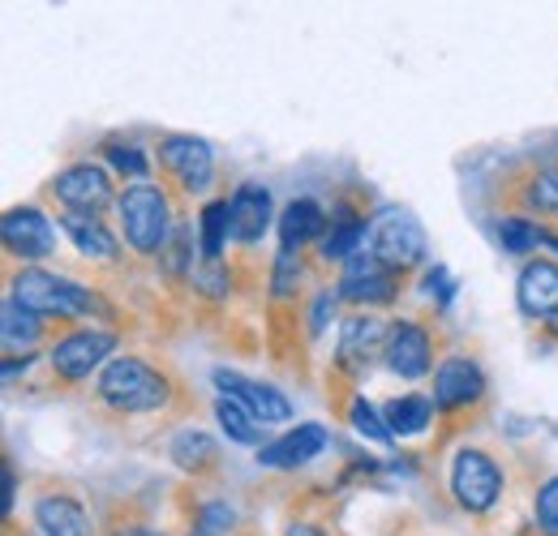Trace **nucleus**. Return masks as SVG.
<instances>
[{"instance_id":"nucleus-1","label":"nucleus","mask_w":558,"mask_h":536,"mask_svg":"<svg viewBox=\"0 0 558 536\" xmlns=\"http://www.w3.org/2000/svg\"><path fill=\"white\" fill-rule=\"evenodd\" d=\"M95 400L112 416H177L198 407L172 361L138 356V352H121L99 369Z\"/></svg>"},{"instance_id":"nucleus-2","label":"nucleus","mask_w":558,"mask_h":536,"mask_svg":"<svg viewBox=\"0 0 558 536\" xmlns=\"http://www.w3.org/2000/svg\"><path fill=\"white\" fill-rule=\"evenodd\" d=\"M9 296L48 322L77 327L82 318H90V322H108L112 331H121V309L99 288H86L77 279L52 275L44 267H9Z\"/></svg>"},{"instance_id":"nucleus-3","label":"nucleus","mask_w":558,"mask_h":536,"mask_svg":"<svg viewBox=\"0 0 558 536\" xmlns=\"http://www.w3.org/2000/svg\"><path fill=\"white\" fill-rule=\"evenodd\" d=\"M434 407H438V434L434 451H442L456 434L473 429L489 412V378L473 356H442L434 369ZM429 451V455H434Z\"/></svg>"},{"instance_id":"nucleus-4","label":"nucleus","mask_w":558,"mask_h":536,"mask_svg":"<svg viewBox=\"0 0 558 536\" xmlns=\"http://www.w3.org/2000/svg\"><path fill=\"white\" fill-rule=\"evenodd\" d=\"M172 206H181V202L168 194V185H155V181H138V185L121 190L117 223H121V241L134 258L159 263V254L168 249L177 219H181V215H172Z\"/></svg>"},{"instance_id":"nucleus-5","label":"nucleus","mask_w":558,"mask_h":536,"mask_svg":"<svg viewBox=\"0 0 558 536\" xmlns=\"http://www.w3.org/2000/svg\"><path fill=\"white\" fill-rule=\"evenodd\" d=\"M447 489H451V502L473 515V520H486L502 507L507 498V468L498 464V455L486 447H460L447 464Z\"/></svg>"},{"instance_id":"nucleus-6","label":"nucleus","mask_w":558,"mask_h":536,"mask_svg":"<svg viewBox=\"0 0 558 536\" xmlns=\"http://www.w3.org/2000/svg\"><path fill=\"white\" fill-rule=\"evenodd\" d=\"M494 198L502 202V215L529 219L537 228L558 232V172L542 163H515L498 176Z\"/></svg>"},{"instance_id":"nucleus-7","label":"nucleus","mask_w":558,"mask_h":536,"mask_svg":"<svg viewBox=\"0 0 558 536\" xmlns=\"http://www.w3.org/2000/svg\"><path fill=\"white\" fill-rule=\"evenodd\" d=\"M409 279L413 275H404V270L387 267L374 249H369V241L352 254L349 263L340 267V283H336V296H340V305H352V309H383V305H396L400 296H404V288H409Z\"/></svg>"},{"instance_id":"nucleus-8","label":"nucleus","mask_w":558,"mask_h":536,"mask_svg":"<svg viewBox=\"0 0 558 536\" xmlns=\"http://www.w3.org/2000/svg\"><path fill=\"white\" fill-rule=\"evenodd\" d=\"M121 343V331L112 327H73V331H61V336L48 343V369L61 387H77L86 382L95 369H104L112 361Z\"/></svg>"},{"instance_id":"nucleus-9","label":"nucleus","mask_w":558,"mask_h":536,"mask_svg":"<svg viewBox=\"0 0 558 536\" xmlns=\"http://www.w3.org/2000/svg\"><path fill=\"white\" fill-rule=\"evenodd\" d=\"M155 163L168 181V194L177 202L207 194L215 181V150L194 134H168L155 146Z\"/></svg>"},{"instance_id":"nucleus-10","label":"nucleus","mask_w":558,"mask_h":536,"mask_svg":"<svg viewBox=\"0 0 558 536\" xmlns=\"http://www.w3.org/2000/svg\"><path fill=\"white\" fill-rule=\"evenodd\" d=\"M44 198L61 202L65 215H95V219H104V215L121 202V194H117L112 172H108L104 163L82 159V163L61 168V172L44 185Z\"/></svg>"},{"instance_id":"nucleus-11","label":"nucleus","mask_w":558,"mask_h":536,"mask_svg":"<svg viewBox=\"0 0 558 536\" xmlns=\"http://www.w3.org/2000/svg\"><path fill=\"white\" fill-rule=\"evenodd\" d=\"M369 249L387 267L413 275L425 263V254H429V236H425V228H421V219L413 210L383 206V210H374V223H369Z\"/></svg>"},{"instance_id":"nucleus-12","label":"nucleus","mask_w":558,"mask_h":536,"mask_svg":"<svg viewBox=\"0 0 558 536\" xmlns=\"http://www.w3.org/2000/svg\"><path fill=\"white\" fill-rule=\"evenodd\" d=\"M442 336L434 322H421V318H391V336H387V352H383V365L404 378V382H421L429 378L442 361Z\"/></svg>"},{"instance_id":"nucleus-13","label":"nucleus","mask_w":558,"mask_h":536,"mask_svg":"<svg viewBox=\"0 0 558 536\" xmlns=\"http://www.w3.org/2000/svg\"><path fill=\"white\" fill-rule=\"evenodd\" d=\"M387 336H391V322L369 314V309H356L340 322V339H336V356H331V369L344 374L352 387L383 361L387 352Z\"/></svg>"},{"instance_id":"nucleus-14","label":"nucleus","mask_w":558,"mask_h":536,"mask_svg":"<svg viewBox=\"0 0 558 536\" xmlns=\"http://www.w3.org/2000/svg\"><path fill=\"white\" fill-rule=\"evenodd\" d=\"M0 241L9 263L22 258V267H35L57 254V223L39 206H9L0 219Z\"/></svg>"},{"instance_id":"nucleus-15","label":"nucleus","mask_w":558,"mask_h":536,"mask_svg":"<svg viewBox=\"0 0 558 536\" xmlns=\"http://www.w3.org/2000/svg\"><path fill=\"white\" fill-rule=\"evenodd\" d=\"M369 223H374V215L365 210V202L344 194V198L331 206V215H327V232H323L314 258L323 267H344L352 254L369 241Z\"/></svg>"},{"instance_id":"nucleus-16","label":"nucleus","mask_w":558,"mask_h":536,"mask_svg":"<svg viewBox=\"0 0 558 536\" xmlns=\"http://www.w3.org/2000/svg\"><path fill=\"white\" fill-rule=\"evenodd\" d=\"M31 520H35V533L39 536H95L99 524L90 520L86 502L65 489V485H48L35 494V507H31Z\"/></svg>"},{"instance_id":"nucleus-17","label":"nucleus","mask_w":558,"mask_h":536,"mask_svg":"<svg viewBox=\"0 0 558 536\" xmlns=\"http://www.w3.org/2000/svg\"><path fill=\"white\" fill-rule=\"evenodd\" d=\"M210 382H215L223 395L245 403V407L254 412V421L267 425V429L292 421V400H288L279 387H271V382H254V378H245V374H236V369H223V365L210 374Z\"/></svg>"},{"instance_id":"nucleus-18","label":"nucleus","mask_w":558,"mask_h":536,"mask_svg":"<svg viewBox=\"0 0 558 536\" xmlns=\"http://www.w3.org/2000/svg\"><path fill=\"white\" fill-rule=\"evenodd\" d=\"M327 447H331V429H327V425L305 421V425H296V429L279 434L276 442H267V447H263L254 460H258L263 468L296 472V468H305V464H314V460H318Z\"/></svg>"},{"instance_id":"nucleus-19","label":"nucleus","mask_w":558,"mask_h":536,"mask_svg":"<svg viewBox=\"0 0 558 536\" xmlns=\"http://www.w3.org/2000/svg\"><path fill=\"white\" fill-rule=\"evenodd\" d=\"M228 202H232V241H236L241 249L263 245V236L271 232V219H276L271 190H267L263 181H241Z\"/></svg>"},{"instance_id":"nucleus-20","label":"nucleus","mask_w":558,"mask_h":536,"mask_svg":"<svg viewBox=\"0 0 558 536\" xmlns=\"http://www.w3.org/2000/svg\"><path fill=\"white\" fill-rule=\"evenodd\" d=\"M168 460L185 472L194 485H207V480L223 476V447L210 438L207 429H198V425H185V429L172 434Z\"/></svg>"},{"instance_id":"nucleus-21","label":"nucleus","mask_w":558,"mask_h":536,"mask_svg":"<svg viewBox=\"0 0 558 536\" xmlns=\"http://www.w3.org/2000/svg\"><path fill=\"white\" fill-rule=\"evenodd\" d=\"M515 305L533 322H555L558 318V263L550 258H529L515 279Z\"/></svg>"},{"instance_id":"nucleus-22","label":"nucleus","mask_w":558,"mask_h":536,"mask_svg":"<svg viewBox=\"0 0 558 536\" xmlns=\"http://www.w3.org/2000/svg\"><path fill=\"white\" fill-rule=\"evenodd\" d=\"M57 223H61V232L70 236L73 249H77L82 258H90V263H112V267L125 263V249H121L117 232H112L104 219H95V215H57Z\"/></svg>"},{"instance_id":"nucleus-23","label":"nucleus","mask_w":558,"mask_h":536,"mask_svg":"<svg viewBox=\"0 0 558 536\" xmlns=\"http://www.w3.org/2000/svg\"><path fill=\"white\" fill-rule=\"evenodd\" d=\"M57 327H65V322H48V318L22 309L13 296H4V305H0V343H4V356H26L31 348H39L44 339L52 336ZM65 331H73V327H65Z\"/></svg>"},{"instance_id":"nucleus-24","label":"nucleus","mask_w":558,"mask_h":536,"mask_svg":"<svg viewBox=\"0 0 558 536\" xmlns=\"http://www.w3.org/2000/svg\"><path fill=\"white\" fill-rule=\"evenodd\" d=\"M323 232H327V210L314 198H292L279 210V249L288 254H305L310 245L318 249Z\"/></svg>"},{"instance_id":"nucleus-25","label":"nucleus","mask_w":558,"mask_h":536,"mask_svg":"<svg viewBox=\"0 0 558 536\" xmlns=\"http://www.w3.org/2000/svg\"><path fill=\"white\" fill-rule=\"evenodd\" d=\"M383 421L396 438H417L438 421V407H434V395L409 391V395H396V400L383 403Z\"/></svg>"},{"instance_id":"nucleus-26","label":"nucleus","mask_w":558,"mask_h":536,"mask_svg":"<svg viewBox=\"0 0 558 536\" xmlns=\"http://www.w3.org/2000/svg\"><path fill=\"white\" fill-rule=\"evenodd\" d=\"M232 241V202L228 198H210L198 215V249H203V263L223 258Z\"/></svg>"},{"instance_id":"nucleus-27","label":"nucleus","mask_w":558,"mask_h":536,"mask_svg":"<svg viewBox=\"0 0 558 536\" xmlns=\"http://www.w3.org/2000/svg\"><path fill=\"white\" fill-rule=\"evenodd\" d=\"M215 421H219V429H223L228 442H236V447H258V451L267 447V442H263V429H267V425H258L254 412L241 400L223 395V400L215 403Z\"/></svg>"},{"instance_id":"nucleus-28","label":"nucleus","mask_w":558,"mask_h":536,"mask_svg":"<svg viewBox=\"0 0 558 536\" xmlns=\"http://www.w3.org/2000/svg\"><path fill=\"white\" fill-rule=\"evenodd\" d=\"M194 236H190V223H185V215L177 219V232H172V241H168V249L159 254V275L177 288V283H194Z\"/></svg>"},{"instance_id":"nucleus-29","label":"nucleus","mask_w":558,"mask_h":536,"mask_svg":"<svg viewBox=\"0 0 558 536\" xmlns=\"http://www.w3.org/2000/svg\"><path fill=\"white\" fill-rule=\"evenodd\" d=\"M190 288H194V296H203V301H210V305H223L228 296H236V270H232V258L198 263Z\"/></svg>"},{"instance_id":"nucleus-30","label":"nucleus","mask_w":558,"mask_h":536,"mask_svg":"<svg viewBox=\"0 0 558 536\" xmlns=\"http://www.w3.org/2000/svg\"><path fill=\"white\" fill-rule=\"evenodd\" d=\"M494 236H498V249H507L515 258H529L542 245V228L529 223V219H511V215H498L494 219Z\"/></svg>"},{"instance_id":"nucleus-31","label":"nucleus","mask_w":558,"mask_h":536,"mask_svg":"<svg viewBox=\"0 0 558 536\" xmlns=\"http://www.w3.org/2000/svg\"><path fill=\"white\" fill-rule=\"evenodd\" d=\"M99 155L112 163V172L117 176H125V181H150V159L142 155V146H134V142H117V137H108L104 146H99Z\"/></svg>"},{"instance_id":"nucleus-32","label":"nucleus","mask_w":558,"mask_h":536,"mask_svg":"<svg viewBox=\"0 0 558 536\" xmlns=\"http://www.w3.org/2000/svg\"><path fill=\"white\" fill-rule=\"evenodd\" d=\"M190 536H236V511L228 502H194L190 511Z\"/></svg>"},{"instance_id":"nucleus-33","label":"nucleus","mask_w":558,"mask_h":536,"mask_svg":"<svg viewBox=\"0 0 558 536\" xmlns=\"http://www.w3.org/2000/svg\"><path fill=\"white\" fill-rule=\"evenodd\" d=\"M349 425L365 438V442H378V447H391L396 442V434L387 429V421H383V412L374 407V403L365 400V395H356L349 407Z\"/></svg>"},{"instance_id":"nucleus-34","label":"nucleus","mask_w":558,"mask_h":536,"mask_svg":"<svg viewBox=\"0 0 558 536\" xmlns=\"http://www.w3.org/2000/svg\"><path fill=\"white\" fill-rule=\"evenodd\" d=\"M533 533L558 536V476H546L533 494Z\"/></svg>"},{"instance_id":"nucleus-35","label":"nucleus","mask_w":558,"mask_h":536,"mask_svg":"<svg viewBox=\"0 0 558 536\" xmlns=\"http://www.w3.org/2000/svg\"><path fill=\"white\" fill-rule=\"evenodd\" d=\"M421 292L434 301V309H447L451 305V296H456V279H451V270L447 267H425V275H421Z\"/></svg>"},{"instance_id":"nucleus-36","label":"nucleus","mask_w":558,"mask_h":536,"mask_svg":"<svg viewBox=\"0 0 558 536\" xmlns=\"http://www.w3.org/2000/svg\"><path fill=\"white\" fill-rule=\"evenodd\" d=\"M283 536H340V528L327 515H296V520H288Z\"/></svg>"},{"instance_id":"nucleus-37","label":"nucleus","mask_w":558,"mask_h":536,"mask_svg":"<svg viewBox=\"0 0 558 536\" xmlns=\"http://www.w3.org/2000/svg\"><path fill=\"white\" fill-rule=\"evenodd\" d=\"M104 536H168V533H159V528H146L142 520H125V524H121V520H112V524L104 528Z\"/></svg>"}]
</instances>
